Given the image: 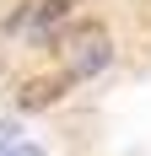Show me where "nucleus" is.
Instances as JSON below:
<instances>
[{"label":"nucleus","instance_id":"obj_4","mask_svg":"<svg viewBox=\"0 0 151 156\" xmlns=\"http://www.w3.org/2000/svg\"><path fill=\"white\" fill-rule=\"evenodd\" d=\"M0 145H16V124H0Z\"/></svg>","mask_w":151,"mask_h":156},{"label":"nucleus","instance_id":"obj_2","mask_svg":"<svg viewBox=\"0 0 151 156\" xmlns=\"http://www.w3.org/2000/svg\"><path fill=\"white\" fill-rule=\"evenodd\" d=\"M103 65H108V38H103V32H87V38L76 43V65H70V76H76V81H81V76H97Z\"/></svg>","mask_w":151,"mask_h":156},{"label":"nucleus","instance_id":"obj_3","mask_svg":"<svg viewBox=\"0 0 151 156\" xmlns=\"http://www.w3.org/2000/svg\"><path fill=\"white\" fill-rule=\"evenodd\" d=\"M70 86H76V76H60V81H32L27 92H22V108H49V102H60Z\"/></svg>","mask_w":151,"mask_h":156},{"label":"nucleus","instance_id":"obj_1","mask_svg":"<svg viewBox=\"0 0 151 156\" xmlns=\"http://www.w3.org/2000/svg\"><path fill=\"white\" fill-rule=\"evenodd\" d=\"M76 11V0H27V5H16V11H11V22H6V27H38V32H43V27H54V22H65V16H70Z\"/></svg>","mask_w":151,"mask_h":156}]
</instances>
